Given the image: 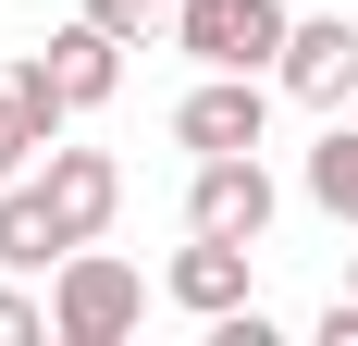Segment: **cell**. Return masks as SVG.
Here are the masks:
<instances>
[{
    "label": "cell",
    "instance_id": "cell-6",
    "mask_svg": "<svg viewBox=\"0 0 358 346\" xmlns=\"http://www.w3.org/2000/svg\"><path fill=\"white\" fill-rule=\"evenodd\" d=\"M37 186H50V210L74 223V247L111 235V210H124V161H111V148H50V173H37Z\"/></svg>",
    "mask_w": 358,
    "mask_h": 346
},
{
    "label": "cell",
    "instance_id": "cell-8",
    "mask_svg": "<svg viewBox=\"0 0 358 346\" xmlns=\"http://www.w3.org/2000/svg\"><path fill=\"white\" fill-rule=\"evenodd\" d=\"M173 310H198V321L248 310V247H235V235H185L173 247Z\"/></svg>",
    "mask_w": 358,
    "mask_h": 346
},
{
    "label": "cell",
    "instance_id": "cell-9",
    "mask_svg": "<svg viewBox=\"0 0 358 346\" xmlns=\"http://www.w3.org/2000/svg\"><path fill=\"white\" fill-rule=\"evenodd\" d=\"M309 198H322L334 223H358V124H334V137L309 148Z\"/></svg>",
    "mask_w": 358,
    "mask_h": 346
},
{
    "label": "cell",
    "instance_id": "cell-4",
    "mask_svg": "<svg viewBox=\"0 0 358 346\" xmlns=\"http://www.w3.org/2000/svg\"><path fill=\"white\" fill-rule=\"evenodd\" d=\"M259 124H272V87L259 74H198L173 99V137L198 148V161H222V148H259Z\"/></svg>",
    "mask_w": 358,
    "mask_h": 346
},
{
    "label": "cell",
    "instance_id": "cell-7",
    "mask_svg": "<svg viewBox=\"0 0 358 346\" xmlns=\"http://www.w3.org/2000/svg\"><path fill=\"white\" fill-rule=\"evenodd\" d=\"M74 223L50 210V186H0V272H62Z\"/></svg>",
    "mask_w": 358,
    "mask_h": 346
},
{
    "label": "cell",
    "instance_id": "cell-1",
    "mask_svg": "<svg viewBox=\"0 0 358 346\" xmlns=\"http://www.w3.org/2000/svg\"><path fill=\"white\" fill-rule=\"evenodd\" d=\"M136 321H148V284H136V260H111L99 235L50 272V334L62 346H124Z\"/></svg>",
    "mask_w": 358,
    "mask_h": 346
},
{
    "label": "cell",
    "instance_id": "cell-2",
    "mask_svg": "<svg viewBox=\"0 0 358 346\" xmlns=\"http://www.w3.org/2000/svg\"><path fill=\"white\" fill-rule=\"evenodd\" d=\"M296 13L285 0H173V50H198V74H272Z\"/></svg>",
    "mask_w": 358,
    "mask_h": 346
},
{
    "label": "cell",
    "instance_id": "cell-5",
    "mask_svg": "<svg viewBox=\"0 0 358 346\" xmlns=\"http://www.w3.org/2000/svg\"><path fill=\"white\" fill-rule=\"evenodd\" d=\"M272 87H285V99H309V111L358 99V25H346V13H309V25L285 37V62H272Z\"/></svg>",
    "mask_w": 358,
    "mask_h": 346
},
{
    "label": "cell",
    "instance_id": "cell-10",
    "mask_svg": "<svg viewBox=\"0 0 358 346\" xmlns=\"http://www.w3.org/2000/svg\"><path fill=\"white\" fill-rule=\"evenodd\" d=\"M25 148H37V124H25V99H13V74H0V186L25 173Z\"/></svg>",
    "mask_w": 358,
    "mask_h": 346
},
{
    "label": "cell",
    "instance_id": "cell-13",
    "mask_svg": "<svg viewBox=\"0 0 358 346\" xmlns=\"http://www.w3.org/2000/svg\"><path fill=\"white\" fill-rule=\"evenodd\" d=\"M346 297H358V260H346Z\"/></svg>",
    "mask_w": 358,
    "mask_h": 346
},
{
    "label": "cell",
    "instance_id": "cell-3",
    "mask_svg": "<svg viewBox=\"0 0 358 346\" xmlns=\"http://www.w3.org/2000/svg\"><path fill=\"white\" fill-rule=\"evenodd\" d=\"M185 235H235V247L272 235V173H259V148L198 161V186H185Z\"/></svg>",
    "mask_w": 358,
    "mask_h": 346
},
{
    "label": "cell",
    "instance_id": "cell-11",
    "mask_svg": "<svg viewBox=\"0 0 358 346\" xmlns=\"http://www.w3.org/2000/svg\"><path fill=\"white\" fill-rule=\"evenodd\" d=\"M50 334V310H37V297H13V284H0V346H37Z\"/></svg>",
    "mask_w": 358,
    "mask_h": 346
},
{
    "label": "cell",
    "instance_id": "cell-12",
    "mask_svg": "<svg viewBox=\"0 0 358 346\" xmlns=\"http://www.w3.org/2000/svg\"><path fill=\"white\" fill-rule=\"evenodd\" d=\"M87 13H99L111 37H148V25H161V0H87Z\"/></svg>",
    "mask_w": 358,
    "mask_h": 346
}]
</instances>
